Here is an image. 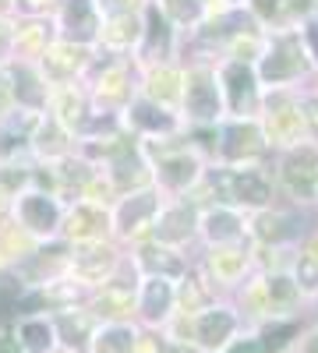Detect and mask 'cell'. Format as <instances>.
Returning a JSON list of instances; mask_svg holds the SVG:
<instances>
[{"label": "cell", "instance_id": "6da1fadb", "mask_svg": "<svg viewBox=\"0 0 318 353\" xmlns=\"http://www.w3.org/2000/svg\"><path fill=\"white\" fill-rule=\"evenodd\" d=\"M195 191H206L209 201L219 205H234L241 212H258L272 205L279 198L276 191V176L266 163H255V166H223V163H209L206 176ZM191 191V194H195ZM206 201V205H209Z\"/></svg>", "mask_w": 318, "mask_h": 353}, {"label": "cell", "instance_id": "7a4b0ae2", "mask_svg": "<svg viewBox=\"0 0 318 353\" xmlns=\"http://www.w3.org/2000/svg\"><path fill=\"white\" fill-rule=\"evenodd\" d=\"M255 71L262 88H279V85L301 88L304 78H315L311 57L297 28H266V46L262 57L255 61Z\"/></svg>", "mask_w": 318, "mask_h": 353}, {"label": "cell", "instance_id": "3957f363", "mask_svg": "<svg viewBox=\"0 0 318 353\" xmlns=\"http://www.w3.org/2000/svg\"><path fill=\"white\" fill-rule=\"evenodd\" d=\"M301 88L279 85V88H266V92H262L258 124H262V134H266V145H269L272 156L283 152V149H294V145H301V141H308L304 113H301Z\"/></svg>", "mask_w": 318, "mask_h": 353}, {"label": "cell", "instance_id": "277c9868", "mask_svg": "<svg viewBox=\"0 0 318 353\" xmlns=\"http://www.w3.org/2000/svg\"><path fill=\"white\" fill-rule=\"evenodd\" d=\"M272 176L276 191L297 205V209H315L318 205V141H301L294 149H283L272 156Z\"/></svg>", "mask_w": 318, "mask_h": 353}, {"label": "cell", "instance_id": "5b68a950", "mask_svg": "<svg viewBox=\"0 0 318 353\" xmlns=\"http://www.w3.org/2000/svg\"><path fill=\"white\" fill-rule=\"evenodd\" d=\"M181 117H184V124H191V128L219 124L226 117L223 85H219V71H216L212 61H191V64H184Z\"/></svg>", "mask_w": 318, "mask_h": 353}, {"label": "cell", "instance_id": "8992f818", "mask_svg": "<svg viewBox=\"0 0 318 353\" xmlns=\"http://www.w3.org/2000/svg\"><path fill=\"white\" fill-rule=\"evenodd\" d=\"M272 152L266 145L258 117H223L216 124V159L223 166H255L266 163Z\"/></svg>", "mask_w": 318, "mask_h": 353}, {"label": "cell", "instance_id": "52a82bcc", "mask_svg": "<svg viewBox=\"0 0 318 353\" xmlns=\"http://www.w3.org/2000/svg\"><path fill=\"white\" fill-rule=\"evenodd\" d=\"M304 212L308 209H283V205H266L258 212H248V241L255 248H294L304 233Z\"/></svg>", "mask_w": 318, "mask_h": 353}, {"label": "cell", "instance_id": "ba28073f", "mask_svg": "<svg viewBox=\"0 0 318 353\" xmlns=\"http://www.w3.org/2000/svg\"><path fill=\"white\" fill-rule=\"evenodd\" d=\"M219 71V85H223V103H226V117H258L262 110V81H258L255 64L248 61H223L216 64Z\"/></svg>", "mask_w": 318, "mask_h": 353}, {"label": "cell", "instance_id": "9c48e42d", "mask_svg": "<svg viewBox=\"0 0 318 353\" xmlns=\"http://www.w3.org/2000/svg\"><path fill=\"white\" fill-rule=\"evenodd\" d=\"M163 198L166 194L156 184L121 194L117 205H113V212H110V230L117 233V237H124V241L141 237V233H152V223H156V216L163 209Z\"/></svg>", "mask_w": 318, "mask_h": 353}, {"label": "cell", "instance_id": "30bf717a", "mask_svg": "<svg viewBox=\"0 0 318 353\" xmlns=\"http://www.w3.org/2000/svg\"><path fill=\"white\" fill-rule=\"evenodd\" d=\"M177 43H181V28L173 25L156 0H149L146 8H141V39H138V57L135 64L141 68H152V64H166L173 61V53H177Z\"/></svg>", "mask_w": 318, "mask_h": 353}, {"label": "cell", "instance_id": "8fae6325", "mask_svg": "<svg viewBox=\"0 0 318 353\" xmlns=\"http://www.w3.org/2000/svg\"><path fill=\"white\" fill-rule=\"evenodd\" d=\"M124 128L131 134H138L141 141H149V138H173V134H181L184 131V117L177 110H170V106H159L146 96H135L128 106H124Z\"/></svg>", "mask_w": 318, "mask_h": 353}, {"label": "cell", "instance_id": "7c38bea8", "mask_svg": "<svg viewBox=\"0 0 318 353\" xmlns=\"http://www.w3.org/2000/svg\"><path fill=\"white\" fill-rule=\"evenodd\" d=\"M237 329H241V318L226 304H212L191 314V343L201 353H223L237 339Z\"/></svg>", "mask_w": 318, "mask_h": 353}, {"label": "cell", "instance_id": "4fadbf2b", "mask_svg": "<svg viewBox=\"0 0 318 353\" xmlns=\"http://www.w3.org/2000/svg\"><path fill=\"white\" fill-rule=\"evenodd\" d=\"M198 212L201 205L191 201V194L177 198V201H163V209L152 223V241L166 244V248H184L198 237Z\"/></svg>", "mask_w": 318, "mask_h": 353}, {"label": "cell", "instance_id": "5bb4252c", "mask_svg": "<svg viewBox=\"0 0 318 353\" xmlns=\"http://www.w3.org/2000/svg\"><path fill=\"white\" fill-rule=\"evenodd\" d=\"M198 237L206 241L209 248L241 244V241H248V212L234 209V205H219V201L201 205V212H198Z\"/></svg>", "mask_w": 318, "mask_h": 353}, {"label": "cell", "instance_id": "9a60e30c", "mask_svg": "<svg viewBox=\"0 0 318 353\" xmlns=\"http://www.w3.org/2000/svg\"><path fill=\"white\" fill-rule=\"evenodd\" d=\"M14 216L21 223V230H28L32 237H53L64 223V209L53 198V191H21L14 194Z\"/></svg>", "mask_w": 318, "mask_h": 353}, {"label": "cell", "instance_id": "2e32d148", "mask_svg": "<svg viewBox=\"0 0 318 353\" xmlns=\"http://www.w3.org/2000/svg\"><path fill=\"white\" fill-rule=\"evenodd\" d=\"M61 39L78 43V46H92L99 43L103 32V14L96 8V0H61Z\"/></svg>", "mask_w": 318, "mask_h": 353}, {"label": "cell", "instance_id": "e0dca14e", "mask_svg": "<svg viewBox=\"0 0 318 353\" xmlns=\"http://www.w3.org/2000/svg\"><path fill=\"white\" fill-rule=\"evenodd\" d=\"M89 64H92L89 46H78V43H68V39L50 43L39 57V68H43L50 85H71Z\"/></svg>", "mask_w": 318, "mask_h": 353}, {"label": "cell", "instance_id": "ac0fdd59", "mask_svg": "<svg viewBox=\"0 0 318 353\" xmlns=\"http://www.w3.org/2000/svg\"><path fill=\"white\" fill-rule=\"evenodd\" d=\"M8 78H11V99L28 110V113H43L50 96H53V88L43 74L39 64H28V61H14L8 68Z\"/></svg>", "mask_w": 318, "mask_h": 353}, {"label": "cell", "instance_id": "d6986e66", "mask_svg": "<svg viewBox=\"0 0 318 353\" xmlns=\"http://www.w3.org/2000/svg\"><path fill=\"white\" fill-rule=\"evenodd\" d=\"M141 85H138V96H146L159 106H170L181 113V99H184V68L181 64H152V68H141Z\"/></svg>", "mask_w": 318, "mask_h": 353}, {"label": "cell", "instance_id": "ffe728a7", "mask_svg": "<svg viewBox=\"0 0 318 353\" xmlns=\"http://www.w3.org/2000/svg\"><path fill=\"white\" fill-rule=\"evenodd\" d=\"M61 230H64V237L74 241V244L103 241V233L110 230V209H106V205H99V201L81 198V201H74L71 209H68Z\"/></svg>", "mask_w": 318, "mask_h": 353}, {"label": "cell", "instance_id": "44dd1931", "mask_svg": "<svg viewBox=\"0 0 318 353\" xmlns=\"http://www.w3.org/2000/svg\"><path fill=\"white\" fill-rule=\"evenodd\" d=\"M318 0H248L251 18L262 28H297L304 18H311Z\"/></svg>", "mask_w": 318, "mask_h": 353}, {"label": "cell", "instance_id": "7402d4cb", "mask_svg": "<svg viewBox=\"0 0 318 353\" xmlns=\"http://www.w3.org/2000/svg\"><path fill=\"white\" fill-rule=\"evenodd\" d=\"M141 318L149 321V325H159L173 314L177 307V279H166V276H146L138 283V304Z\"/></svg>", "mask_w": 318, "mask_h": 353}, {"label": "cell", "instance_id": "603a6c76", "mask_svg": "<svg viewBox=\"0 0 318 353\" xmlns=\"http://www.w3.org/2000/svg\"><path fill=\"white\" fill-rule=\"evenodd\" d=\"M71 269L81 283H110L117 272V251L103 241L78 244V251L71 254Z\"/></svg>", "mask_w": 318, "mask_h": 353}, {"label": "cell", "instance_id": "cb8c5ba5", "mask_svg": "<svg viewBox=\"0 0 318 353\" xmlns=\"http://www.w3.org/2000/svg\"><path fill=\"white\" fill-rule=\"evenodd\" d=\"M135 265L141 269V276H166V279H184L188 261L181 254V248H166L159 241H146L135 254Z\"/></svg>", "mask_w": 318, "mask_h": 353}, {"label": "cell", "instance_id": "d4e9b609", "mask_svg": "<svg viewBox=\"0 0 318 353\" xmlns=\"http://www.w3.org/2000/svg\"><path fill=\"white\" fill-rule=\"evenodd\" d=\"M141 39V11H124V14H110L103 18V32L99 43L113 53H131L138 50Z\"/></svg>", "mask_w": 318, "mask_h": 353}, {"label": "cell", "instance_id": "484cf974", "mask_svg": "<svg viewBox=\"0 0 318 353\" xmlns=\"http://www.w3.org/2000/svg\"><path fill=\"white\" fill-rule=\"evenodd\" d=\"M251 265V241L209 248V269L219 283H237Z\"/></svg>", "mask_w": 318, "mask_h": 353}, {"label": "cell", "instance_id": "4316f807", "mask_svg": "<svg viewBox=\"0 0 318 353\" xmlns=\"http://www.w3.org/2000/svg\"><path fill=\"white\" fill-rule=\"evenodd\" d=\"M262 286H266V301H269V314H294V307L301 304L304 293L297 290L290 269L283 272H266L262 276Z\"/></svg>", "mask_w": 318, "mask_h": 353}, {"label": "cell", "instance_id": "83f0119b", "mask_svg": "<svg viewBox=\"0 0 318 353\" xmlns=\"http://www.w3.org/2000/svg\"><path fill=\"white\" fill-rule=\"evenodd\" d=\"M32 149L46 159H64V156H71V131L57 117H46L32 131Z\"/></svg>", "mask_w": 318, "mask_h": 353}, {"label": "cell", "instance_id": "f1b7e54d", "mask_svg": "<svg viewBox=\"0 0 318 353\" xmlns=\"http://www.w3.org/2000/svg\"><path fill=\"white\" fill-rule=\"evenodd\" d=\"M50 99H53V117L68 131H78L85 124V117H89V99H85V92H78L74 85H61Z\"/></svg>", "mask_w": 318, "mask_h": 353}, {"label": "cell", "instance_id": "f546056e", "mask_svg": "<svg viewBox=\"0 0 318 353\" xmlns=\"http://www.w3.org/2000/svg\"><path fill=\"white\" fill-rule=\"evenodd\" d=\"M135 346H138V332L124 321H106L103 329L89 336L92 353H135Z\"/></svg>", "mask_w": 318, "mask_h": 353}, {"label": "cell", "instance_id": "4dcf8cb0", "mask_svg": "<svg viewBox=\"0 0 318 353\" xmlns=\"http://www.w3.org/2000/svg\"><path fill=\"white\" fill-rule=\"evenodd\" d=\"M14 339H18V346L25 350V353H50L53 346H57V321H50V318H25L21 325H18V332H14Z\"/></svg>", "mask_w": 318, "mask_h": 353}, {"label": "cell", "instance_id": "1f68e13d", "mask_svg": "<svg viewBox=\"0 0 318 353\" xmlns=\"http://www.w3.org/2000/svg\"><path fill=\"white\" fill-rule=\"evenodd\" d=\"M258 339L266 343V353H279L294 339H301V321L294 314H272V321L258 332Z\"/></svg>", "mask_w": 318, "mask_h": 353}, {"label": "cell", "instance_id": "d6a6232c", "mask_svg": "<svg viewBox=\"0 0 318 353\" xmlns=\"http://www.w3.org/2000/svg\"><path fill=\"white\" fill-rule=\"evenodd\" d=\"M156 4L181 32H195L206 18V0H156Z\"/></svg>", "mask_w": 318, "mask_h": 353}, {"label": "cell", "instance_id": "836d02e7", "mask_svg": "<svg viewBox=\"0 0 318 353\" xmlns=\"http://www.w3.org/2000/svg\"><path fill=\"white\" fill-rule=\"evenodd\" d=\"M290 276H294V283H297V290L304 293V297H318V261L304 248L290 261Z\"/></svg>", "mask_w": 318, "mask_h": 353}, {"label": "cell", "instance_id": "e575fe53", "mask_svg": "<svg viewBox=\"0 0 318 353\" xmlns=\"http://www.w3.org/2000/svg\"><path fill=\"white\" fill-rule=\"evenodd\" d=\"M301 113H304L308 138L318 141V88H301Z\"/></svg>", "mask_w": 318, "mask_h": 353}, {"label": "cell", "instance_id": "d590c367", "mask_svg": "<svg viewBox=\"0 0 318 353\" xmlns=\"http://www.w3.org/2000/svg\"><path fill=\"white\" fill-rule=\"evenodd\" d=\"M297 32H301V39H304V50H308V57H311V68H315V74H318V14L304 18V21L297 25Z\"/></svg>", "mask_w": 318, "mask_h": 353}, {"label": "cell", "instance_id": "8d00e7d4", "mask_svg": "<svg viewBox=\"0 0 318 353\" xmlns=\"http://www.w3.org/2000/svg\"><path fill=\"white\" fill-rule=\"evenodd\" d=\"M149 0H96V8H99V14L103 18H110V14H124V11H141Z\"/></svg>", "mask_w": 318, "mask_h": 353}, {"label": "cell", "instance_id": "74e56055", "mask_svg": "<svg viewBox=\"0 0 318 353\" xmlns=\"http://www.w3.org/2000/svg\"><path fill=\"white\" fill-rule=\"evenodd\" d=\"M223 353H266V343L258 339V332H255V336H241V339H234Z\"/></svg>", "mask_w": 318, "mask_h": 353}, {"label": "cell", "instance_id": "f35d334b", "mask_svg": "<svg viewBox=\"0 0 318 353\" xmlns=\"http://www.w3.org/2000/svg\"><path fill=\"white\" fill-rule=\"evenodd\" d=\"M297 353H318V325L308 329V332H301V339H297Z\"/></svg>", "mask_w": 318, "mask_h": 353}, {"label": "cell", "instance_id": "ab89813d", "mask_svg": "<svg viewBox=\"0 0 318 353\" xmlns=\"http://www.w3.org/2000/svg\"><path fill=\"white\" fill-rule=\"evenodd\" d=\"M0 353H25L14 336H0Z\"/></svg>", "mask_w": 318, "mask_h": 353}, {"label": "cell", "instance_id": "60d3db41", "mask_svg": "<svg viewBox=\"0 0 318 353\" xmlns=\"http://www.w3.org/2000/svg\"><path fill=\"white\" fill-rule=\"evenodd\" d=\"M304 251H308V254H311V258L318 261V230H315V233H311V237H308V244H304Z\"/></svg>", "mask_w": 318, "mask_h": 353}, {"label": "cell", "instance_id": "b9f144b4", "mask_svg": "<svg viewBox=\"0 0 318 353\" xmlns=\"http://www.w3.org/2000/svg\"><path fill=\"white\" fill-rule=\"evenodd\" d=\"M14 4H18V0H0V14H8Z\"/></svg>", "mask_w": 318, "mask_h": 353}, {"label": "cell", "instance_id": "7bdbcfd3", "mask_svg": "<svg viewBox=\"0 0 318 353\" xmlns=\"http://www.w3.org/2000/svg\"><path fill=\"white\" fill-rule=\"evenodd\" d=\"M28 4H32V8H43V4H46V0H28Z\"/></svg>", "mask_w": 318, "mask_h": 353}, {"label": "cell", "instance_id": "ee69618b", "mask_svg": "<svg viewBox=\"0 0 318 353\" xmlns=\"http://www.w3.org/2000/svg\"><path fill=\"white\" fill-rule=\"evenodd\" d=\"M315 81H318V74H315ZM315 88H318V85H315Z\"/></svg>", "mask_w": 318, "mask_h": 353}, {"label": "cell", "instance_id": "f6af8a7d", "mask_svg": "<svg viewBox=\"0 0 318 353\" xmlns=\"http://www.w3.org/2000/svg\"><path fill=\"white\" fill-rule=\"evenodd\" d=\"M315 14H318V8H315Z\"/></svg>", "mask_w": 318, "mask_h": 353}, {"label": "cell", "instance_id": "bcb514c9", "mask_svg": "<svg viewBox=\"0 0 318 353\" xmlns=\"http://www.w3.org/2000/svg\"><path fill=\"white\" fill-rule=\"evenodd\" d=\"M315 209H318V205H315Z\"/></svg>", "mask_w": 318, "mask_h": 353}]
</instances>
